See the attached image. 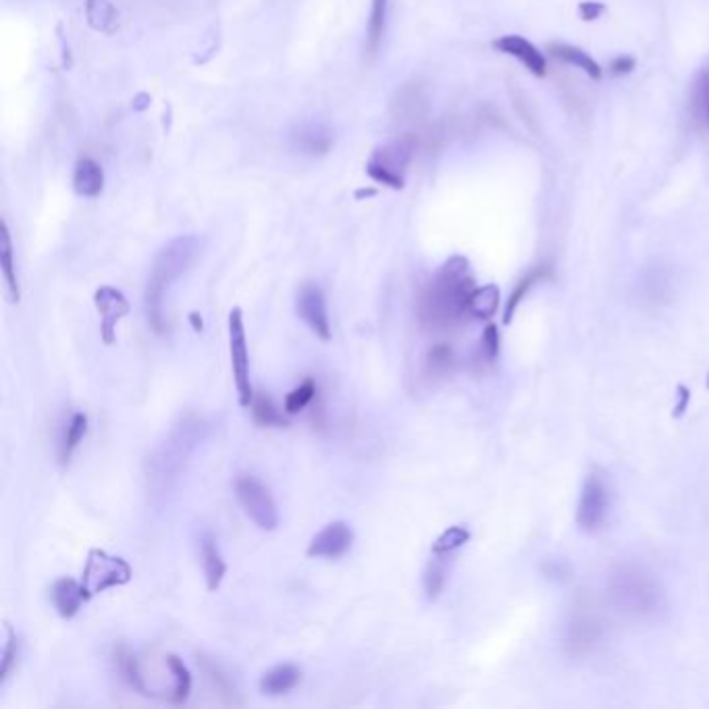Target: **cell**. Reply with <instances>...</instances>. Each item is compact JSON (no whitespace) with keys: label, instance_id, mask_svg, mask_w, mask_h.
Masks as SVG:
<instances>
[{"label":"cell","instance_id":"6da1fadb","mask_svg":"<svg viewBox=\"0 0 709 709\" xmlns=\"http://www.w3.org/2000/svg\"><path fill=\"white\" fill-rule=\"evenodd\" d=\"M475 287L468 258L452 256L445 260L418 298L420 323L433 331H448L462 325L470 317L468 302Z\"/></svg>","mask_w":709,"mask_h":709},{"label":"cell","instance_id":"7a4b0ae2","mask_svg":"<svg viewBox=\"0 0 709 709\" xmlns=\"http://www.w3.org/2000/svg\"><path fill=\"white\" fill-rule=\"evenodd\" d=\"M200 250H202V242L200 238H196V235H179V238L171 240L167 246L161 248L159 254L154 256L150 277L144 290L146 319L154 333L159 335L169 333V321L165 314V296L171 292V287L194 267L196 258L200 256Z\"/></svg>","mask_w":709,"mask_h":709},{"label":"cell","instance_id":"3957f363","mask_svg":"<svg viewBox=\"0 0 709 709\" xmlns=\"http://www.w3.org/2000/svg\"><path fill=\"white\" fill-rule=\"evenodd\" d=\"M614 608L626 616L647 618L662 608V593L649 574L635 566L618 568L608 585Z\"/></svg>","mask_w":709,"mask_h":709},{"label":"cell","instance_id":"277c9868","mask_svg":"<svg viewBox=\"0 0 709 709\" xmlns=\"http://www.w3.org/2000/svg\"><path fill=\"white\" fill-rule=\"evenodd\" d=\"M414 150H416V140L412 136L391 140L379 146L371 154L369 163H366V173L371 175V179L381 183V186H387L391 190H402L404 175L412 161Z\"/></svg>","mask_w":709,"mask_h":709},{"label":"cell","instance_id":"5b68a950","mask_svg":"<svg viewBox=\"0 0 709 709\" xmlns=\"http://www.w3.org/2000/svg\"><path fill=\"white\" fill-rule=\"evenodd\" d=\"M131 576H134V570L123 558L111 556L104 549H90L82 574V587L88 599H92L104 591L127 585Z\"/></svg>","mask_w":709,"mask_h":709},{"label":"cell","instance_id":"8992f818","mask_svg":"<svg viewBox=\"0 0 709 709\" xmlns=\"http://www.w3.org/2000/svg\"><path fill=\"white\" fill-rule=\"evenodd\" d=\"M235 495L250 516V520L262 531H275L279 527V510L275 497L265 483L252 475H240L235 479Z\"/></svg>","mask_w":709,"mask_h":709},{"label":"cell","instance_id":"52a82bcc","mask_svg":"<svg viewBox=\"0 0 709 709\" xmlns=\"http://www.w3.org/2000/svg\"><path fill=\"white\" fill-rule=\"evenodd\" d=\"M229 354H231L233 381H235V389H238L240 404L244 408H250L256 393L250 381V354H248L246 327H244L240 308H233L229 312Z\"/></svg>","mask_w":709,"mask_h":709},{"label":"cell","instance_id":"ba28073f","mask_svg":"<svg viewBox=\"0 0 709 709\" xmlns=\"http://www.w3.org/2000/svg\"><path fill=\"white\" fill-rule=\"evenodd\" d=\"M610 510V493L608 485L595 472L585 479L579 512H576V522L587 533H597L608 520Z\"/></svg>","mask_w":709,"mask_h":709},{"label":"cell","instance_id":"9c48e42d","mask_svg":"<svg viewBox=\"0 0 709 709\" xmlns=\"http://www.w3.org/2000/svg\"><path fill=\"white\" fill-rule=\"evenodd\" d=\"M296 308H298V317L310 327V331L314 335L323 341L331 339V321H329L327 300L317 283L308 281L300 287Z\"/></svg>","mask_w":709,"mask_h":709},{"label":"cell","instance_id":"30bf717a","mask_svg":"<svg viewBox=\"0 0 709 709\" xmlns=\"http://www.w3.org/2000/svg\"><path fill=\"white\" fill-rule=\"evenodd\" d=\"M94 304L100 314V337L107 346H113L117 341V323L125 319L131 304L129 300L111 285H102L94 294Z\"/></svg>","mask_w":709,"mask_h":709},{"label":"cell","instance_id":"8fae6325","mask_svg":"<svg viewBox=\"0 0 709 709\" xmlns=\"http://www.w3.org/2000/svg\"><path fill=\"white\" fill-rule=\"evenodd\" d=\"M354 543V531L348 522L335 520L329 522L327 527L312 537L308 543L306 554L308 558H323V560H337L346 556Z\"/></svg>","mask_w":709,"mask_h":709},{"label":"cell","instance_id":"7c38bea8","mask_svg":"<svg viewBox=\"0 0 709 709\" xmlns=\"http://www.w3.org/2000/svg\"><path fill=\"white\" fill-rule=\"evenodd\" d=\"M599 639H601L599 620L587 610L576 612L566 628V639H564L570 655L581 658V655L591 653L599 643Z\"/></svg>","mask_w":709,"mask_h":709},{"label":"cell","instance_id":"4fadbf2b","mask_svg":"<svg viewBox=\"0 0 709 709\" xmlns=\"http://www.w3.org/2000/svg\"><path fill=\"white\" fill-rule=\"evenodd\" d=\"M493 48L502 55L514 57L518 63L527 67L535 77H545L547 75V61L543 52L529 42L527 38H522L518 34H506L493 40Z\"/></svg>","mask_w":709,"mask_h":709},{"label":"cell","instance_id":"5bb4252c","mask_svg":"<svg viewBox=\"0 0 709 709\" xmlns=\"http://www.w3.org/2000/svg\"><path fill=\"white\" fill-rule=\"evenodd\" d=\"M292 144L300 154L323 156L333 148L335 136L329 125L308 121L292 131Z\"/></svg>","mask_w":709,"mask_h":709},{"label":"cell","instance_id":"9a60e30c","mask_svg":"<svg viewBox=\"0 0 709 709\" xmlns=\"http://www.w3.org/2000/svg\"><path fill=\"white\" fill-rule=\"evenodd\" d=\"M50 597H52V603H55L59 616L65 620H71L73 616H77V612L82 610L84 603L90 601L84 587H82V581L77 583L75 579H69V576H63V579L55 581Z\"/></svg>","mask_w":709,"mask_h":709},{"label":"cell","instance_id":"2e32d148","mask_svg":"<svg viewBox=\"0 0 709 709\" xmlns=\"http://www.w3.org/2000/svg\"><path fill=\"white\" fill-rule=\"evenodd\" d=\"M200 558H202V570H204V579H206V587L210 593H215L221 583L223 576L227 572V564L221 556V549L217 543V537L213 533H204L200 539Z\"/></svg>","mask_w":709,"mask_h":709},{"label":"cell","instance_id":"e0dca14e","mask_svg":"<svg viewBox=\"0 0 709 709\" xmlns=\"http://www.w3.org/2000/svg\"><path fill=\"white\" fill-rule=\"evenodd\" d=\"M302 680V670L294 664H281L267 670L260 678V693L269 697H279L294 691Z\"/></svg>","mask_w":709,"mask_h":709},{"label":"cell","instance_id":"ac0fdd59","mask_svg":"<svg viewBox=\"0 0 709 709\" xmlns=\"http://www.w3.org/2000/svg\"><path fill=\"white\" fill-rule=\"evenodd\" d=\"M73 190L84 198H96L104 190V171L92 159H82L73 171Z\"/></svg>","mask_w":709,"mask_h":709},{"label":"cell","instance_id":"d6986e66","mask_svg":"<svg viewBox=\"0 0 709 709\" xmlns=\"http://www.w3.org/2000/svg\"><path fill=\"white\" fill-rule=\"evenodd\" d=\"M551 277H554V271H551V267H549V265H539V267L531 269L527 275H524V277L514 285V290H512V294H510V298H508V304H506V312H504V323H506V325L512 323V319H514V314H516L520 302L529 296V292L533 290V287L539 285V283H543L545 279H551Z\"/></svg>","mask_w":709,"mask_h":709},{"label":"cell","instance_id":"ffe728a7","mask_svg":"<svg viewBox=\"0 0 709 709\" xmlns=\"http://www.w3.org/2000/svg\"><path fill=\"white\" fill-rule=\"evenodd\" d=\"M549 52H551V57H556L558 61L585 71L591 80H601V75H603L601 65L583 48L570 46V44H549Z\"/></svg>","mask_w":709,"mask_h":709},{"label":"cell","instance_id":"44dd1931","mask_svg":"<svg viewBox=\"0 0 709 709\" xmlns=\"http://www.w3.org/2000/svg\"><path fill=\"white\" fill-rule=\"evenodd\" d=\"M387 11H389V0H373L371 15L369 21H366V42H364V52L369 59L377 57V52L383 44L385 28H387Z\"/></svg>","mask_w":709,"mask_h":709},{"label":"cell","instance_id":"7402d4cb","mask_svg":"<svg viewBox=\"0 0 709 709\" xmlns=\"http://www.w3.org/2000/svg\"><path fill=\"white\" fill-rule=\"evenodd\" d=\"M0 267H3V277L7 283L9 300L17 304L21 300V287L15 271V254H13V242H11V231L9 225L3 221V231H0Z\"/></svg>","mask_w":709,"mask_h":709},{"label":"cell","instance_id":"603a6c76","mask_svg":"<svg viewBox=\"0 0 709 709\" xmlns=\"http://www.w3.org/2000/svg\"><path fill=\"white\" fill-rule=\"evenodd\" d=\"M672 296V281L660 267L651 269L641 283V298L649 306H664Z\"/></svg>","mask_w":709,"mask_h":709},{"label":"cell","instance_id":"cb8c5ba5","mask_svg":"<svg viewBox=\"0 0 709 709\" xmlns=\"http://www.w3.org/2000/svg\"><path fill=\"white\" fill-rule=\"evenodd\" d=\"M500 287L497 285H483V287H475V292L470 296L468 302V312L470 319L477 321H489L493 314L500 308Z\"/></svg>","mask_w":709,"mask_h":709},{"label":"cell","instance_id":"d4e9b609","mask_svg":"<svg viewBox=\"0 0 709 709\" xmlns=\"http://www.w3.org/2000/svg\"><path fill=\"white\" fill-rule=\"evenodd\" d=\"M86 17L94 30L113 34L119 25V13L111 0H86Z\"/></svg>","mask_w":709,"mask_h":709},{"label":"cell","instance_id":"484cf974","mask_svg":"<svg viewBox=\"0 0 709 709\" xmlns=\"http://www.w3.org/2000/svg\"><path fill=\"white\" fill-rule=\"evenodd\" d=\"M456 366V352L450 344H435L425 356V375L427 379L448 377Z\"/></svg>","mask_w":709,"mask_h":709},{"label":"cell","instance_id":"4316f807","mask_svg":"<svg viewBox=\"0 0 709 709\" xmlns=\"http://www.w3.org/2000/svg\"><path fill=\"white\" fill-rule=\"evenodd\" d=\"M252 414L260 427H277V429L290 427V420L277 410L275 402L267 396V393H256L252 400Z\"/></svg>","mask_w":709,"mask_h":709},{"label":"cell","instance_id":"83f0119b","mask_svg":"<svg viewBox=\"0 0 709 709\" xmlns=\"http://www.w3.org/2000/svg\"><path fill=\"white\" fill-rule=\"evenodd\" d=\"M171 674H173V680H175V685H173V691L169 695V701L173 703H181V701H186L190 697V691H192V674L188 670V666L183 664L181 658H177V655L169 653L167 658H165Z\"/></svg>","mask_w":709,"mask_h":709},{"label":"cell","instance_id":"f1b7e54d","mask_svg":"<svg viewBox=\"0 0 709 709\" xmlns=\"http://www.w3.org/2000/svg\"><path fill=\"white\" fill-rule=\"evenodd\" d=\"M86 433H88V416L84 412H75L67 431H65L63 445H61V462L63 464H69L73 452L77 450V445L84 441Z\"/></svg>","mask_w":709,"mask_h":709},{"label":"cell","instance_id":"f546056e","mask_svg":"<svg viewBox=\"0 0 709 709\" xmlns=\"http://www.w3.org/2000/svg\"><path fill=\"white\" fill-rule=\"evenodd\" d=\"M445 558L448 556H435V560L429 562L423 576L425 593L431 601H435L441 595L445 583H448V562H445Z\"/></svg>","mask_w":709,"mask_h":709},{"label":"cell","instance_id":"4dcf8cb0","mask_svg":"<svg viewBox=\"0 0 709 709\" xmlns=\"http://www.w3.org/2000/svg\"><path fill=\"white\" fill-rule=\"evenodd\" d=\"M468 541H470V531L466 527H450L435 539L431 551L433 556H452L454 551L464 547Z\"/></svg>","mask_w":709,"mask_h":709},{"label":"cell","instance_id":"1f68e13d","mask_svg":"<svg viewBox=\"0 0 709 709\" xmlns=\"http://www.w3.org/2000/svg\"><path fill=\"white\" fill-rule=\"evenodd\" d=\"M117 664H119V670L123 674V680L127 682L131 689L142 693V695H150L146 685H144V676L140 674L136 658L125 647H119V651H117Z\"/></svg>","mask_w":709,"mask_h":709},{"label":"cell","instance_id":"d6a6232c","mask_svg":"<svg viewBox=\"0 0 709 709\" xmlns=\"http://www.w3.org/2000/svg\"><path fill=\"white\" fill-rule=\"evenodd\" d=\"M314 398H317V383H314L312 379H306L296 389L287 393V398L283 402V410H285V414L294 416V414L306 410Z\"/></svg>","mask_w":709,"mask_h":709},{"label":"cell","instance_id":"836d02e7","mask_svg":"<svg viewBox=\"0 0 709 709\" xmlns=\"http://www.w3.org/2000/svg\"><path fill=\"white\" fill-rule=\"evenodd\" d=\"M17 651H19V641H17V633L7 624V645L3 651V664H0V687L5 685L15 662H17Z\"/></svg>","mask_w":709,"mask_h":709},{"label":"cell","instance_id":"e575fe53","mask_svg":"<svg viewBox=\"0 0 709 709\" xmlns=\"http://www.w3.org/2000/svg\"><path fill=\"white\" fill-rule=\"evenodd\" d=\"M497 354H500V331H497L493 323H489L481 337V356L485 362H493Z\"/></svg>","mask_w":709,"mask_h":709},{"label":"cell","instance_id":"d590c367","mask_svg":"<svg viewBox=\"0 0 709 709\" xmlns=\"http://www.w3.org/2000/svg\"><path fill=\"white\" fill-rule=\"evenodd\" d=\"M635 67H637L635 57L620 55V57H616V59L610 63V73H612L614 77H622V75H628Z\"/></svg>","mask_w":709,"mask_h":709},{"label":"cell","instance_id":"8d00e7d4","mask_svg":"<svg viewBox=\"0 0 709 709\" xmlns=\"http://www.w3.org/2000/svg\"><path fill=\"white\" fill-rule=\"evenodd\" d=\"M603 13H606V5L595 3V0H585V3L579 5V15L583 21H595Z\"/></svg>","mask_w":709,"mask_h":709},{"label":"cell","instance_id":"74e56055","mask_svg":"<svg viewBox=\"0 0 709 709\" xmlns=\"http://www.w3.org/2000/svg\"><path fill=\"white\" fill-rule=\"evenodd\" d=\"M691 404V391L685 385H678V404L674 406V418H680Z\"/></svg>","mask_w":709,"mask_h":709},{"label":"cell","instance_id":"f35d334b","mask_svg":"<svg viewBox=\"0 0 709 709\" xmlns=\"http://www.w3.org/2000/svg\"><path fill=\"white\" fill-rule=\"evenodd\" d=\"M190 323H192V327H194V331H196V333H202V329H204V321H202V317H200L198 312H192V314H190Z\"/></svg>","mask_w":709,"mask_h":709},{"label":"cell","instance_id":"ab89813d","mask_svg":"<svg viewBox=\"0 0 709 709\" xmlns=\"http://www.w3.org/2000/svg\"><path fill=\"white\" fill-rule=\"evenodd\" d=\"M707 123H709V98H707Z\"/></svg>","mask_w":709,"mask_h":709},{"label":"cell","instance_id":"60d3db41","mask_svg":"<svg viewBox=\"0 0 709 709\" xmlns=\"http://www.w3.org/2000/svg\"><path fill=\"white\" fill-rule=\"evenodd\" d=\"M707 389H709V379H707Z\"/></svg>","mask_w":709,"mask_h":709}]
</instances>
